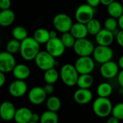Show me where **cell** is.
<instances>
[{
  "mask_svg": "<svg viewBox=\"0 0 123 123\" xmlns=\"http://www.w3.org/2000/svg\"><path fill=\"white\" fill-rule=\"evenodd\" d=\"M40 51V44L37 43L33 37H27L21 41L19 53L24 60L27 61L35 60Z\"/></svg>",
  "mask_w": 123,
  "mask_h": 123,
  "instance_id": "cell-1",
  "label": "cell"
},
{
  "mask_svg": "<svg viewBox=\"0 0 123 123\" xmlns=\"http://www.w3.org/2000/svg\"><path fill=\"white\" fill-rule=\"evenodd\" d=\"M113 105L107 97H97L93 102L92 110L94 113L99 117L105 118L112 114Z\"/></svg>",
  "mask_w": 123,
  "mask_h": 123,
  "instance_id": "cell-2",
  "label": "cell"
},
{
  "mask_svg": "<svg viewBox=\"0 0 123 123\" xmlns=\"http://www.w3.org/2000/svg\"><path fill=\"white\" fill-rule=\"evenodd\" d=\"M79 74L74 65L64 64L60 71V78L63 83L67 86H74L76 85Z\"/></svg>",
  "mask_w": 123,
  "mask_h": 123,
  "instance_id": "cell-3",
  "label": "cell"
},
{
  "mask_svg": "<svg viewBox=\"0 0 123 123\" xmlns=\"http://www.w3.org/2000/svg\"><path fill=\"white\" fill-rule=\"evenodd\" d=\"M35 62L37 67L42 71H47L50 68H54L57 63L55 58L50 54L46 50H40L35 58Z\"/></svg>",
  "mask_w": 123,
  "mask_h": 123,
  "instance_id": "cell-4",
  "label": "cell"
},
{
  "mask_svg": "<svg viewBox=\"0 0 123 123\" xmlns=\"http://www.w3.org/2000/svg\"><path fill=\"white\" fill-rule=\"evenodd\" d=\"M73 24L71 17L65 13L57 14L53 19V25L55 29L61 33L69 32Z\"/></svg>",
  "mask_w": 123,
  "mask_h": 123,
  "instance_id": "cell-5",
  "label": "cell"
},
{
  "mask_svg": "<svg viewBox=\"0 0 123 123\" xmlns=\"http://www.w3.org/2000/svg\"><path fill=\"white\" fill-rule=\"evenodd\" d=\"M94 45L91 40L86 37L77 39L73 47L74 51L79 56H88L93 53Z\"/></svg>",
  "mask_w": 123,
  "mask_h": 123,
  "instance_id": "cell-6",
  "label": "cell"
},
{
  "mask_svg": "<svg viewBox=\"0 0 123 123\" xmlns=\"http://www.w3.org/2000/svg\"><path fill=\"white\" fill-rule=\"evenodd\" d=\"M95 8L92 7L87 3L79 5L75 12V18L76 22L86 24L94 18Z\"/></svg>",
  "mask_w": 123,
  "mask_h": 123,
  "instance_id": "cell-7",
  "label": "cell"
},
{
  "mask_svg": "<svg viewBox=\"0 0 123 123\" xmlns=\"http://www.w3.org/2000/svg\"><path fill=\"white\" fill-rule=\"evenodd\" d=\"M92 55L95 61L102 64L112 59L114 51L110 46L98 45L94 48Z\"/></svg>",
  "mask_w": 123,
  "mask_h": 123,
  "instance_id": "cell-8",
  "label": "cell"
},
{
  "mask_svg": "<svg viewBox=\"0 0 123 123\" xmlns=\"http://www.w3.org/2000/svg\"><path fill=\"white\" fill-rule=\"evenodd\" d=\"M94 59L88 56H79L75 62V67L79 74H92L95 68Z\"/></svg>",
  "mask_w": 123,
  "mask_h": 123,
  "instance_id": "cell-9",
  "label": "cell"
},
{
  "mask_svg": "<svg viewBox=\"0 0 123 123\" xmlns=\"http://www.w3.org/2000/svg\"><path fill=\"white\" fill-rule=\"evenodd\" d=\"M45 46L46 50L55 58H59L62 56L66 48L61 39L58 37L50 38L45 44Z\"/></svg>",
  "mask_w": 123,
  "mask_h": 123,
  "instance_id": "cell-10",
  "label": "cell"
},
{
  "mask_svg": "<svg viewBox=\"0 0 123 123\" xmlns=\"http://www.w3.org/2000/svg\"><path fill=\"white\" fill-rule=\"evenodd\" d=\"M99 72L103 78L107 79H112L115 76H117L120 72V67L118 63L111 60L101 65Z\"/></svg>",
  "mask_w": 123,
  "mask_h": 123,
  "instance_id": "cell-11",
  "label": "cell"
},
{
  "mask_svg": "<svg viewBox=\"0 0 123 123\" xmlns=\"http://www.w3.org/2000/svg\"><path fill=\"white\" fill-rule=\"evenodd\" d=\"M16 65V61L13 54L6 50L0 53V71L5 74L12 72Z\"/></svg>",
  "mask_w": 123,
  "mask_h": 123,
  "instance_id": "cell-12",
  "label": "cell"
},
{
  "mask_svg": "<svg viewBox=\"0 0 123 123\" xmlns=\"http://www.w3.org/2000/svg\"><path fill=\"white\" fill-rule=\"evenodd\" d=\"M47 94L43 87L34 86L28 92L27 97L30 102L34 105H40L47 99Z\"/></svg>",
  "mask_w": 123,
  "mask_h": 123,
  "instance_id": "cell-13",
  "label": "cell"
},
{
  "mask_svg": "<svg viewBox=\"0 0 123 123\" xmlns=\"http://www.w3.org/2000/svg\"><path fill=\"white\" fill-rule=\"evenodd\" d=\"M9 94L14 97L19 98L23 97L27 92V85L25 80L15 79L9 86Z\"/></svg>",
  "mask_w": 123,
  "mask_h": 123,
  "instance_id": "cell-14",
  "label": "cell"
},
{
  "mask_svg": "<svg viewBox=\"0 0 123 123\" xmlns=\"http://www.w3.org/2000/svg\"><path fill=\"white\" fill-rule=\"evenodd\" d=\"M16 109L14 104L9 101H4L0 106V117L4 121L14 120L16 113Z\"/></svg>",
  "mask_w": 123,
  "mask_h": 123,
  "instance_id": "cell-15",
  "label": "cell"
},
{
  "mask_svg": "<svg viewBox=\"0 0 123 123\" xmlns=\"http://www.w3.org/2000/svg\"><path fill=\"white\" fill-rule=\"evenodd\" d=\"M115 37V36L112 31L104 28L95 35V40L98 45L110 46L112 44Z\"/></svg>",
  "mask_w": 123,
  "mask_h": 123,
  "instance_id": "cell-16",
  "label": "cell"
},
{
  "mask_svg": "<svg viewBox=\"0 0 123 123\" xmlns=\"http://www.w3.org/2000/svg\"><path fill=\"white\" fill-rule=\"evenodd\" d=\"M93 94L89 89L79 88L74 93V100L79 105H86L92 100Z\"/></svg>",
  "mask_w": 123,
  "mask_h": 123,
  "instance_id": "cell-17",
  "label": "cell"
},
{
  "mask_svg": "<svg viewBox=\"0 0 123 123\" xmlns=\"http://www.w3.org/2000/svg\"><path fill=\"white\" fill-rule=\"evenodd\" d=\"M32 113L33 112L27 107H20L16 110L14 120L17 123H30Z\"/></svg>",
  "mask_w": 123,
  "mask_h": 123,
  "instance_id": "cell-18",
  "label": "cell"
},
{
  "mask_svg": "<svg viewBox=\"0 0 123 123\" xmlns=\"http://www.w3.org/2000/svg\"><path fill=\"white\" fill-rule=\"evenodd\" d=\"M70 32L76 40L86 37L89 34L86 25L79 22H76V23L73 24Z\"/></svg>",
  "mask_w": 123,
  "mask_h": 123,
  "instance_id": "cell-19",
  "label": "cell"
},
{
  "mask_svg": "<svg viewBox=\"0 0 123 123\" xmlns=\"http://www.w3.org/2000/svg\"><path fill=\"white\" fill-rule=\"evenodd\" d=\"M12 74L15 79L25 80L30 75V68L25 64L19 63L17 64L14 68Z\"/></svg>",
  "mask_w": 123,
  "mask_h": 123,
  "instance_id": "cell-20",
  "label": "cell"
},
{
  "mask_svg": "<svg viewBox=\"0 0 123 123\" xmlns=\"http://www.w3.org/2000/svg\"><path fill=\"white\" fill-rule=\"evenodd\" d=\"M15 19L14 12L10 9H4L0 12V25L1 27H9L10 26Z\"/></svg>",
  "mask_w": 123,
  "mask_h": 123,
  "instance_id": "cell-21",
  "label": "cell"
},
{
  "mask_svg": "<svg viewBox=\"0 0 123 123\" xmlns=\"http://www.w3.org/2000/svg\"><path fill=\"white\" fill-rule=\"evenodd\" d=\"M107 12L110 17L118 19L123 14V6L122 2L114 1L107 6Z\"/></svg>",
  "mask_w": 123,
  "mask_h": 123,
  "instance_id": "cell-22",
  "label": "cell"
},
{
  "mask_svg": "<svg viewBox=\"0 0 123 123\" xmlns=\"http://www.w3.org/2000/svg\"><path fill=\"white\" fill-rule=\"evenodd\" d=\"M33 37L40 45L46 44L50 39V31L45 28H38L34 32Z\"/></svg>",
  "mask_w": 123,
  "mask_h": 123,
  "instance_id": "cell-23",
  "label": "cell"
},
{
  "mask_svg": "<svg viewBox=\"0 0 123 123\" xmlns=\"http://www.w3.org/2000/svg\"><path fill=\"white\" fill-rule=\"evenodd\" d=\"M94 84V78L91 74H79L76 85L79 88L89 89Z\"/></svg>",
  "mask_w": 123,
  "mask_h": 123,
  "instance_id": "cell-24",
  "label": "cell"
},
{
  "mask_svg": "<svg viewBox=\"0 0 123 123\" xmlns=\"http://www.w3.org/2000/svg\"><path fill=\"white\" fill-rule=\"evenodd\" d=\"M113 89L112 85L107 82H102L99 84L97 88V94L101 97H109L112 93Z\"/></svg>",
  "mask_w": 123,
  "mask_h": 123,
  "instance_id": "cell-25",
  "label": "cell"
},
{
  "mask_svg": "<svg viewBox=\"0 0 123 123\" xmlns=\"http://www.w3.org/2000/svg\"><path fill=\"white\" fill-rule=\"evenodd\" d=\"M60 77V73L54 68H50L45 71L43 74V79L45 83L54 84L58 80Z\"/></svg>",
  "mask_w": 123,
  "mask_h": 123,
  "instance_id": "cell-26",
  "label": "cell"
},
{
  "mask_svg": "<svg viewBox=\"0 0 123 123\" xmlns=\"http://www.w3.org/2000/svg\"><path fill=\"white\" fill-rule=\"evenodd\" d=\"M40 122L41 123H57L58 122V115L57 112L48 110L40 115Z\"/></svg>",
  "mask_w": 123,
  "mask_h": 123,
  "instance_id": "cell-27",
  "label": "cell"
},
{
  "mask_svg": "<svg viewBox=\"0 0 123 123\" xmlns=\"http://www.w3.org/2000/svg\"><path fill=\"white\" fill-rule=\"evenodd\" d=\"M47 109L53 112H58L61 107V101L56 96H50L46 99Z\"/></svg>",
  "mask_w": 123,
  "mask_h": 123,
  "instance_id": "cell-28",
  "label": "cell"
},
{
  "mask_svg": "<svg viewBox=\"0 0 123 123\" xmlns=\"http://www.w3.org/2000/svg\"><path fill=\"white\" fill-rule=\"evenodd\" d=\"M86 25V27H87V30H88V32L91 35H94L95 36L102 30L101 22L98 19H97L95 18L92 19Z\"/></svg>",
  "mask_w": 123,
  "mask_h": 123,
  "instance_id": "cell-29",
  "label": "cell"
},
{
  "mask_svg": "<svg viewBox=\"0 0 123 123\" xmlns=\"http://www.w3.org/2000/svg\"><path fill=\"white\" fill-rule=\"evenodd\" d=\"M12 35L13 38L17 39L19 41H22L28 37L27 30L22 26H16L13 28L12 31Z\"/></svg>",
  "mask_w": 123,
  "mask_h": 123,
  "instance_id": "cell-30",
  "label": "cell"
},
{
  "mask_svg": "<svg viewBox=\"0 0 123 123\" xmlns=\"http://www.w3.org/2000/svg\"><path fill=\"white\" fill-rule=\"evenodd\" d=\"M21 47V41L17 40V39H12L9 40L6 45V50L12 54L19 53Z\"/></svg>",
  "mask_w": 123,
  "mask_h": 123,
  "instance_id": "cell-31",
  "label": "cell"
},
{
  "mask_svg": "<svg viewBox=\"0 0 123 123\" xmlns=\"http://www.w3.org/2000/svg\"><path fill=\"white\" fill-rule=\"evenodd\" d=\"M61 39L66 48H73V47L75 44V42L76 40V39L71 33L70 31L62 33Z\"/></svg>",
  "mask_w": 123,
  "mask_h": 123,
  "instance_id": "cell-32",
  "label": "cell"
},
{
  "mask_svg": "<svg viewBox=\"0 0 123 123\" xmlns=\"http://www.w3.org/2000/svg\"><path fill=\"white\" fill-rule=\"evenodd\" d=\"M104 25H105V29L109 30L112 32H114L115 30L117 29V27H119L117 19L112 17H110V16L105 19Z\"/></svg>",
  "mask_w": 123,
  "mask_h": 123,
  "instance_id": "cell-33",
  "label": "cell"
},
{
  "mask_svg": "<svg viewBox=\"0 0 123 123\" xmlns=\"http://www.w3.org/2000/svg\"><path fill=\"white\" fill-rule=\"evenodd\" d=\"M112 115L117 118L120 121L123 120V102H120L113 106Z\"/></svg>",
  "mask_w": 123,
  "mask_h": 123,
  "instance_id": "cell-34",
  "label": "cell"
},
{
  "mask_svg": "<svg viewBox=\"0 0 123 123\" xmlns=\"http://www.w3.org/2000/svg\"><path fill=\"white\" fill-rule=\"evenodd\" d=\"M12 5L11 0H0V9L1 10L10 9Z\"/></svg>",
  "mask_w": 123,
  "mask_h": 123,
  "instance_id": "cell-35",
  "label": "cell"
},
{
  "mask_svg": "<svg viewBox=\"0 0 123 123\" xmlns=\"http://www.w3.org/2000/svg\"><path fill=\"white\" fill-rule=\"evenodd\" d=\"M115 38H116V41L117 44L120 47L123 48V30H120L118 32V33L115 36Z\"/></svg>",
  "mask_w": 123,
  "mask_h": 123,
  "instance_id": "cell-36",
  "label": "cell"
},
{
  "mask_svg": "<svg viewBox=\"0 0 123 123\" xmlns=\"http://www.w3.org/2000/svg\"><path fill=\"white\" fill-rule=\"evenodd\" d=\"M43 88H44V90L48 95H50L54 92V86H53V84L46 83V84L43 86Z\"/></svg>",
  "mask_w": 123,
  "mask_h": 123,
  "instance_id": "cell-37",
  "label": "cell"
},
{
  "mask_svg": "<svg viewBox=\"0 0 123 123\" xmlns=\"http://www.w3.org/2000/svg\"><path fill=\"white\" fill-rule=\"evenodd\" d=\"M86 3L94 8H96L101 4V0H86Z\"/></svg>",
  "mask_w": 123,
  "mask_h": 123,
  "instance_id": "cell-38",
  "label": "cell"
},
{
  "mask_svg": "<svg viewBox=\"0 0 123 123\" xmlns=\"http://www.w3.org/2000/svg\"><path fill=\"white\" fill-rule=\"evenodd\" d=\"M117 82L120 86L123 87V69H121V71H120L117 75Z\"/></svg>",
  "mask_w": 123,
  "mask_h": 123,
  "instance_id": "cell-39",
  "label": "cell"
},
{
  "mask_svg": "<svg viewBox=\"0 0 123 123\" xmlns=\"http://www.w3.org/2000/svg\"><path fill=\"white\" fill-rule=\"evenodd\" d=\"M40 121V116L37 113H32L31 122L32 123H37Z\"/></svg>",
  "mask_w": 123,
  "mask_h": 123,
  "instance_id": "cell-40",
  "label": "cell"
},
{
  "mask_svg": "<svg viewBox=\"0 0 123 123\" xmlns=\"http://www.w3.org/2000/svg\"><path fill=\"white\" fill-rule=\"evenodd\" d=\"M5 73L0 71V86L2 87L4 86V84L6 82V76H5Z\"/></svg>",
  "mask_w": 123,
  "mask_h": 123,
  "instance_id": "cell-41",
  "label": "cell"
},
{
  "mask_svg": "<svg viewBox=\"0 0 123 123\" xmlns=\"http://www.w3.org/2000/svg\"><path fill=\"white\" fill-rule=\"evenodd\" d=\"M107 123H118L120 122V120L117 118H116L115 117H114V116L112 115L111 117H110L107 119Z\"/></svg>",
  "mask_w": 123,
  "mask_h": 123,
  "instance_id": "cell-42",
  "label": "cell"
},
{
  "mask_svg": "<svg viewBox=\"0 0 123 123\" xmlns=\"http://www.w3.org/2000/svg\"><path fill=\"white\" fill-rule=\"evenodd\" d=\"M118 21V27L120 30H123V14L117 19Z\"/></svg>",
  "mask_w": 123,
  "mask_h": 123,
  "instance_id": "cell-43",
  "label": "cell"
},
{
  "mask_svg": "<svg viewBox=\"0 0 123 123\" xmlns=\"http://www.w3.org/2000/svg\"><path fill=\"white\" fill-rule=\"evenodd\" d=\"M114 1H115V0H101V4L102 5H105V6H107L109 4L112 3Z\"/></svg>",
  "mask_w": 123,
  "mask_h": 123,
  "instance_id": "cell-44",
  "label": "cell"
},
{
  "mask_svg": "<svg viewBox=\"0 0 123 123\" xmlns=\"http://www.w3.org/2000/svg\"><path fill=\"white\" fill-rule=\"evenodd\" d=\"M117 63H118V66H119L120 68V69H123V55H122L120 57Z\"/></svg>",
  "mask_w": 123,
  "mask_h": 123,
  "instance_id": "cell-45",
  "label": "cell"
},
{
  "mask_svg": "<svg viewBox=\"0 0 123 123\" xmlns=\"http://www.w3.org/2000/svg\"><path fill=\"white\" fill-rule=\"evenodd\" d=\"M57 30H50V38H53V37H57Z\"/></svg>",
  "mask_w": 123,
  "mask_h": 123,
  "instance_id": "cell-46",
  "label": "cell"
},
{
  "mask_svg": "<svg viewBox=\"0 0 123 123\" xmlns=\"http://www.w3.org/2000/svg\"><path fill=\"white\" fill-rule=\"evenodd\" d=\"M118 93H119V94H120V95H123V87L120 86V89H119V90H118Z\"/></svg>",
  "mask_w": 123,
  "mask_h": 123,
  "instance_id": "cell-47",
  "label": "cell"
},
{
  "mask_svg": "<svg viewBox=\"0 0 123 123\" xmlns=\"http://www.w3.org/2000/svg\"><path fill=\"white\" fill-rule=\"evenodd\" d=\"M122 4H123V0H122Z\"/></svg>",
  "mask_w": 123,
  "mask_h": 123,
  "instance_id": "cell-48",
  "label": "cell"
}]
</instances>
